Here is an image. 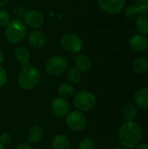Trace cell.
<instances>
[{
    "label": "cell",
    "mask_w": 148,
    "mask_h": 149,
    "mask_svg": "<svg viewBox=\"0 0 148 149\" xmlns=\"http://www.w3.org/2000/svg\"><path fill=\"white\" fill-rule=\"evenodd\" d=\"M142 128L134 121H126L119 130V141L122 148L126 149L135 148L141 141Z\"/></svg>",
    "instance_id": "1"
},
{
    "label": "cell",
    "mask_w": 148,
    "mask_h": 149,
    "mask_svg": "<svg viewBox=\"0 0 148 149\" xmlns=\"http://www.w3.org/2000/svg\"><path fill=\"white\" fill-rule=\"evenodd\" d=\"M41 73L39 70L31 65H26L22 67L17 77L18 86L24 90L30 91L35 88L40 82Z\"/></svg>",
    "instance_id": "2"
},
{
    "label": "cell",
    "mask_w": 148,
    "mask_h": 149,
    "mask_svg": "<svg viewBox=\"0 0 148 149\" xmlns=\"http://www.w3.org/2000/svg\"><path fill=\"white\" fill-rule=\"evenodd\" d=\"M27 34V27L20 18H14L5 26L4 36L6 40L13 45L21 43Z\"/></svg>",
    "instance_id": "3"
},
{
    "label": "cell",
    "mask_w": 148,
    "mask_h": 149,
    "mask_svg": "<svg viewBox=\"0 0 148 149\" xmlns=\"http://www.w3.org/2000/svg\"><path fill=\"white\" fill-rule=\"evenodd\" d=\"M72 102L77 110L83 113L89 112L95 107L97 103V98L90 91L80 90L74 93Z\"/></svg>",
    "instance_id": "4"
},
{
    "label": "cell",
    "mask_w": 148,
    "mask_h": 149,
    "mask_svg": "<svg viewBox=\"0 0 148 149\" xmlns=\"http://www.w3.org/2000/svg\"><path fill=\"white\" fill-rule=\"evenodd\" d=\"M69 68V63L67 59L59 55L51 57L44 65L45 72L51 76H60L66 72Z\"/></svg>",
    "instance_id": "5"
},
{
    "label": "cell",
    "mask_w": 148,
    "mask_h": 149,
    "mask_svg": "<svg viewBox=\"0 0 148 149\" xmlns=\"http://www.w3.org/2000/svg\"><path fill=\"white\" fill-rule=\"evenodd\" d=\"M60 45L65 52L71 53L80 52L84 46L82 38L72 32L64 34L60 39Z\"/></svg>",
    "instance_id": "6"
},
{
    "label": "cell",
    "mask_w": 148,
    "mask_h": 149,
    "mask_svg": "<svg viewBox=\"0 0 148 149\" xmlns=\"http://www.w3.org/2000/svg\"><path fill=\"white\" fill-rule=\"evenodd\" d=\"M65 122L70 130L73 132H80L84 130L87 124V118L83 112L79 110L70 111L65 117Z\"/></svg>",
    "instance_id": "7"
},
{
    "label": "cell",
    "mask_w": 148,
    "mask_h": 149,
    "mask_svg": "<svg viewBox=\"0 0 148 149\" xmlns=\"http://www.w3.org/2000/svg\"><path fill=\"white\" fill-rule=\"evenodd\" d=\"M24 22L27 26L32 29H38L44 24V17L39 10L31 9L25 10L24 14Z\"/></svg>",
    "instance_id": "8"
},
{
    "label": "cell",
    "mask_w": 148,
    "mask_h": 149,
    "mask_svg": "<svg viewBox=\"0 0 148 149\" xmlns=\"http://www.w3.org/2000/svg\"><path fill=\"white\" fill-rule=\"evenodd\" d=\"M51 109L56 117L64 118L70 113V103L66 99L58 96L52 100L51 103Z\"/></svg>",
    "instance_id": "9"
},
{
    "label": "cell",
    "mask_w": 148,
    "mask_h": 149,
    "mask_svg": "<svg viewBox=\"0 0 148 149\" xmlns=\"http://www.w3.org/2000/svg\"><path fill=\"white\" fill-rule=\"evenodd\" d=\"M125 3L126 0H98L100 10L110 15L120 13L123 10Z\"/></svg>",
    "instance_id": "10"
},
{
    "label": "cell",
    "mask_w": 148,
    "mask_h": 149,
    "mask_svg": "<svg viewBox=\"0 0 148 149\" xmlns=\"http://www.w3.org/2000/svg\"><path fill=\"white\" fill-rule=\"evenodd\" d=\"M28 43L32 48L36 50H40L46 45L47 37L45 33L42 31L35 30L30 32L28 36Z\"/></svg>",
    "instance_id": "11"
},
{
    "label": "cell",
    "mask_w": 148,
    "mask_h": 149,
    "mask_svg": "<svg viewBox=\"0 0 148 149\" xmlns=\"http://www.w3.org/2000/svg\"><path fill=\"white\" fill-rule=\"evenodd\" d=\"M129 45L135 52H143L148 48V39L144 35H133L129 39Z\"/></svg>",
    "instance_id": "12"
},
{
    "label": "cell",
    "mask_w": 148,
    "mask_h": 149,
    "mask_svg": "<svg viewBox=\"0 0 148 149\" xmlns=\"http://www.w3.org/2000/svg\"><path fill=\"white\" fill-rule=\"evenodd\" d=\"M133 101L135 103V106L137 107H140V109L147 110L148 109V87L141 88L138 90L134 96H133Z\"/></svg>",
    "instance_id": "13"
},
{
    "label": "cell",
    "mask_w": 148,
    "mask_h": 149,
    "mask_svg": "<svg viewBox=\"0 0 148 149\" xmlns=\"http://www.w3.org/2000/svg\"><path fill=\"white\" fill-rule=\"evenodd\" d=\"M75 67H77L81 72H89L92 67V59L85 54H79L75 58Z\"/></svg>",
    "instance_id": "14"
},
{
    "label": "cell",
    "mask_w": 148,
    "mask_h": 149,
    "mask_svg": "<svg viewBox=\"0 0 148 149\" xmlns=\"http://www.w3.org/2000/svg\"><path fill=\"white\" fill-rule=\"evenodd\" d=\"M71 141L69 138L63 134L54 136L51 141V149H70Z\"/></svg>",
    "instance_id": "15"
},
{
    "label": "cell",
    "mask_w": 148,
    "mask_h": 149,
    "mask_svg": "<svg viewBox=\"0 0 148 149\" xmlns=\"http://www.w3.org/2000/svg\"><path fill=\"white\" fill-rule=\"evenodd\" d=\"M43 138V129L41 127L32 126L27 133V142L30 144H37Z\"/></svg>",
    "instance_id": "16"
},
{
    "label": "cell",
    "mask_w": 148,
    "mask_h": 149,
    "mask_svg": "<svg viewBox=\"0 0 148 149\" xmlns=\"http://www.w3.org/2000/svg\"><path fill=\"white\" fill-rule=\"evenodd\" d=\"M14 56L17 61L22 65H28L31 58L30 51L25 46H18L17 48H16L14 52Z\"/></svg>",
    "instance_id": "17"
},
{
    "label": "cell",
    "mask_w": 148,
    "mask_h": 149,
    "mask_svg": "<svg viewBox=\"0 0 148 149\" xmlns=\"http://www.w3.org/2000/svg\"><path fill=\"white\" fill-rule=\"evenodd\" d=\"M122 116L126 121H133L138 116V108L133 104H126L122 110Z\"/></svg>",
    "instance_id": "18"
},
{
    "label": "cell",
    "mask_w": 148,
    "mask_h": 149,
    "mask_svg": "<svg viewBox=\"0 0 148 149\" xmlns=\"http://www.w3.org/2000/svg\"><path fill=\"white\" fill-rule=\"evenodd\" d=\"M66 77L70 84L72 85H77L79 84L82 79V72L75 66L68 68L66 71Z\"/></svg>",
    "instance_id": "19"
},
{
    "label": "cell",
    "mask_w": 148,
    "mask_h": 149,
    "mask_svg": "<svg viewBox=\"0 0 148 149\" xmlns=\"http://www.w3.org/2000/svg\"><path fill=\"white\" fill-rule=\"evenodd\" d=\"M133 69L139 74L148 72V59L146 58H138L133 62Z\"/></svg>",
    "instance_id": "20"
},
{
    "label": "cell",
    "mask_w": 148,
    "mask_h": 149,
    "mask_svg": "<svg viewBox=\"0 0 148 149\" xmlns=\"http://www.w3.org/2000/svg\"><path fill=\"white\" fill-rule=\"evenodd\" d=\"M136 29L141 34H148V16L146 14H140L136 17L135 21Z\"/></svg>",
    "instance_id": "21"
},
{
    "label": "cell",
    "mask_w": 148,
    "mask_h": 149,
    "mask_svg": "<svg viewBox=\"0 0 148 149\" xmlns=\"http://www.w3.org/2000/svg\"><path fill=\"white\" fill-rule=\"evenodd\" d=\"M58 93L60 97L67 99V98H70V97L74 95L75 90H74V87L72 86V84L62 83L61 85H59V86L58 88Z\"/></svg>",
    "instance_id": "22"
},
{
    "label": "cell",
    "mask_w": 148,
    "mask_h": 149,
    "mask_svg": "<svg viewBox=\"0 0 148 149\" xmlns=\"http://www.w3.org/2000/svg\"><path fill=\"white\" fill-rule=\"evenodd\" d=\"M125 15L129 19H134L139 15H140V13L139 10L137 9V7L133 4V5H130V6L126 7V9L125 10Z\"/></svg>",
    "instance_id": "23"
},
{
    "label": "cell",
    "mask_w": 148,
    "mask_h": 149,
    "mask_svg": "<svg viewBox=\"0 0 148 149\" xmlns=\"http://www.w3.org/2000/svg\"><path fill=\"white\" fill-rule=\"evenodd\" d=\"M10 21V13L3 9H0V27H5Z\"/></svg>",
    "instance_id": "24"
},
{
    "label": "cell",
    "mask_w": 148,
    "mask_h": 149,
    "mask_svg": "<svg viewBox=\"0 0 148 149\" xmlns=\"http://www.w3.org/2000/svg\"><path fill=\"white\" fill-rule=\"evenodd\" d=\"M79 149H94V141L91 138H83L79 143Z\"/></svg>",
    "instance_id": "25"
},
{
    "label": "cell",
    "mask_w": 148,
    "mask_h": 149,
    "mask_svg": "<svg viewBox=\"0 0 148 149\" xmlns=\"http://www.w3.org/2000/svg\"><path fill=\"white\" fill-rule=\"evenodd\" d=\"M134 5L140 14H146L148 10V0H135Z\"/></svg>",
    "instance_id": "26"
},
{
    "label": "cell",
    "mask_w": 148,
    "mask_h": 149,
    "mask_svg": "<svg viewBox=\"0 0 148 149\" xmlns=\"http://www.w3.org/2000/svg\"><path fill=\"white\" fill-rule=\"evenodd\" d=\"M8 81V73L6 70L0 66V88L3 87Z\"/></svg>",
    "instance_id": "27"
},
{
    "label": "cell",
    "mask_w": 148,
    "mask_h": 149,
    "mask_svg": "<svg viewBox=\"0 0 148 149\" xmlns=\"http://www.w3.org/2000/svg\"><path fill=\"white\" fill-rule=\"evenodd\" d=\"M11 140H12V137L10 134H9L8 132H3L0 134V143H2L3 145L10 144Z\"/></svg>",
    "instance_id": "28"
},
{
    "label": "cell",
    "mask_w": 148,
    "mask_h": 149,
    "mask_svg": "<svg viewBox=\"0 0 148 149\" xmlns=\"http://www.w3.org/2000/svg\"><path fill=\"white\" fill-rule=\"evenodd\" d=\"M24 12H25V10H24V8H22V7H18V9H17V8H16V9L14 10V16L17 17V18H19L21 16H24Z\"/></svg>",
    "instance_id": "29"
},
{
    "label": "cell",
    "mask_w": 148,
    "mask_h": 149,
    "mask_svg": "<svg viewBox=\"0 0 148 149\" xmlns=\"http://www.w3.org/2000/svg\"><path fill=\"white\" fill-rule=\"evenodd\" d=\"M15 149H33V148L31 147V145L30 143L25 142V143L19 144Z\"/></svg>",
    "instance_id": "30"
},
{
    "label": "cell",
    "mask_w": 148,
    "mask_h": 149,
    "mask_svg": "<svg viewBox=\"0 0 148 149\" xmlns=\"http://www.w3.org/2000/svg\"><path fill=\"white\" fill-rule=\"evenodd\" d=\"M136 149H148V143H141V144H139Z\"/></svg>",
    "instance_id": "31"
},
{
    "label": "cell",
    "mask_w": 148,
    "mask_h": 149,
    "mask_svg": "<svg viewBox=\"0 0 148 149\" xmlns=\"http://www.w3.org/2000/svg\"><path fill=\"white\" fill-rule=\"evenodd\" d=\"M10 0H0V8L5 6L8 3H9Z\"/></svg>",
    "instance_id": "32"
},
{
    "label": "cell",
    "mask_w": 148,
    "mask_h": 149,
    "mask_svg": "<svg viewBox=\"0 0 148 149\" xmlns=\"http://www.w3.org/2000/svg\"><path fill=\"white\" fill-rule=\"evenodd\" d=\"M4 61V54L3 53V52L0 51V65Z\"/></svg>",
    "instance_id": "33"
},
{
    "label": "cell",
    "mask_w": 148,
    "mask_h": 149,
    "mask_svg": "<svg viewBox=\"0 0 148 149\" xmlns=\"http://www.w3.org/2000/svg\"><path fill=\"white\" fill-rule=\"evenodd\" d=\"M0 149H6V148H5V146H4V145H3L2 143H0Z\"/></svg>",
    "instance_id": "34"
},
{
    "label": "cell",
    "mask_w": 148,
    "mask_h": 149,
    "mask_svg": "<svg viewBox=\"0 0 148 149\" xmlns=\"http://www.w3.org/2000/svg\"><path fill=\"white\" fill-rule=\"evenodd\" d=\"M113 149H126V148H120V147H116V148H114Z\"/></svg>",
    "instance_id": "35"
},
{
    "label": "cell",
    "mask_w": 148,
    "mask_h": 149,
    "mask_svg": "<svg viewBox=\"0 0 148 149\" xmlns=\"http://www.w3.org/2000/svg\"><path fill=\"white\" fill-rule=\"evenodd\" d=\"M146 15H147V16H148V10H147V12L146 13Z\"/></svg>",
    "instance_id": "36"
},
{
    "label": "cell",
    "mask_w": 148,
    "mask_h": 149,
    "mask_svg": "<svg viewBox=\"0 0 148 149\" xmlns=\"http://www.w3.org/2000/svg\"><path fill=\"white\" fill-rule=\"evenodd\" d=\"M147 59H148V52H147Z\"/></svg>",
    "instance_id": "37"
}]
</instances>
